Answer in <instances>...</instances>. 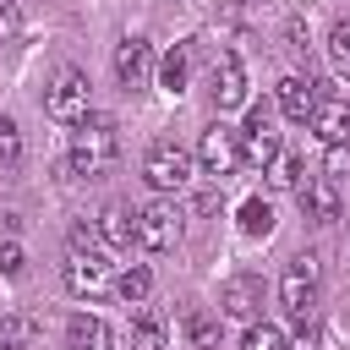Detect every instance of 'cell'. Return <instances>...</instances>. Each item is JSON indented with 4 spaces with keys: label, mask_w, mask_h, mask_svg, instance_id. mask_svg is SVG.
I'll use <instances>...</instances> for the list:
<instances>
[{
    "label": "cell",
    "mask_w": 350,
    "mask_h": 350,
    "mask_svg": "<svg viewBox=\"0 0 350 350\" xmlns=\"http://www.w3.org/2000/svg\"><path fill=\"white\" fill-rule=\"evenodd\" d=\"M120 153V126L109 115H82L77 120V137H71V153H66V170L71 175H104Z\"/></svg>",
    "instance_id": "6da1fadb"
},
{
    "label": "cell",
    "mask_w": 350,
    "mask_h": 350,
    "mask_svg": "<svg viewBox=\"0 0 350 350\" xmlns=\"http://www.w3.org/2000/svg\"><path fill=\"white\" fill-rule=\"evenodd\" d=\"M44 115L77 126V120L88 115V77L71 71V66H60V71L49 77V88H44Z\"/></svg>",
    "instance_id": "7a4b0ae2"
},
{
    "label": "cell",
    "mask_w": 350,
    "mask_h": 350,
    "mask_svg": "<svg viewBox=\"0 0 350 350\" xmlns=\"http://www.w3.org/2000/svg\"><path fill=\"white\" fill-rule=\"evenodd\" d=\"M279 301H284V312L295 317V323H306L312 312H317V257H290V268H284V279H279Z\"/></svg>",
    "instance_id": "3957f363"
},
{
    "label": "cell",
    "mask_w": 350,
    "mask_h": 350,
    "mask_svg": "<svg viewBox=\"0 0 350 350\" xmlns=\"http://www.w3.org/2000/svg\"><path fill=\"white\" fill-rule=\"evenodd\" d=\"M273 159H279L273 109H268V104H252V115H246V131H241V164H246V170H268Z\"/></svg>",
    "instance_id": "277c9868"
},
{
    "label": "cell",
    "mask_w": 350,
    "mask_h": 350,
    "mask_svg": "<svg viewBox=\"0 0 350 350\" xmlns=\"http://www.w3.org/2000/svg\"><path fill=\"white\" fill-rule=\"evenodd\" d=\"M142 180H148L153 191H180V186L191 180V153L175 148V142H153L148 159H142Z\"/></svg>",
    "instance_id": "5b68a950"
},
{
    "label": "cell",
    "mask_w": 350,
    "mask_h": 350,
    "mask_svg": "<svg viewBox=\"0 0 350 350\" xmlns=\"http://www.w3.org/2000/svg\"><path fill=\"white\" fill-rule=\"evenodd\" d=\"M137 246H142V252H175V246H180V213H175L170 202L137 208Z\"/></svg>",
    "instance_id": "8992f818"
},
{
    "label": "cell",
    "mask_w": 350,
    "mask_h": 350,
    "mask_svg": "<svg viewBox=\"0 0 350 350\" xmlns=\"http://www.w3.org/2000/svg\"><path fill=\"white\" fill-rule=\"evenodd\" d=\"M197 159H202L208 175H230V170L241 164V131L224 126V120H213V126L202 131V142H197Z\"/></svg>",
    "instance_id": "52a82bcc"
},
{
    "label": "cell",
    "mask_w": 350,
    "mask_h": 350,
    "mask_svg": "<svg viewBox=\"0 0 350 350\" xmlns=\"http://www.w3.org/2000/svg\"><path fill=\"white\" fill-rule=\"evenodd\" d=\"M219 317L257 323V317H262V279H257V273H235V279H224V290H219Z\"/></svg>",
    "instance_id": "ba28073f"
},
{
    "label": "cell",
    "mask_w": 350,
    "mask_h": 350,
    "mask_svg": "<svg viewBox=\"0 0 350 350\" xmlns=\"http://www.w3.org/2000/svg\"><path fill=\"white\" fill-rule=\"evenodd\" d=\"M115 77H120V88H142L153 77V44L142 33H126L115 44Z\"/></svg>",
    "instance_id": "9c48e42d"
},
{
    "label": "cell",
    "mask_w": 350,
    "mask_h": 350,
    "mask_svg": "<svg viewBox=\"0 0 350 350\" xmlns=\"http://www.w3.org/2000/svg\"><path fill=\"white\" fill-rule=\"evenodd\" d=\"M60 279H66L71 295H98L109 284V262H104V252H71L66 268H60Z\"/></svg>",
    "instance_id": "30bf717a"
},
{
    "label": "cell",
    "mask_w": 350,
    "mask_h": 350,
    "mask_svg": "<svg viewBox=\"0 0 350 350\" xmlns=\"http://www.w3.org/2000/svg\"><path fill=\"white\" fill-rule=\"evenodd\" d=\"M208 93H213L219 115L246 104V93H252V88H246V66H241V55H219V60H213V88H208Z\"/></svg>",
    "instance_id": "8fae6325"
},
{
    "label": "cell",
    "mask_w": 350,
    "mask_h": 350,
    "mask_svg": "<svg viewBox=\"0 0 350 350\" xmlns=\"http://www.w3.org/2000/svg\"><path fill=\"white\" fill-rule=\"evenodd\" d=\"M295 197H301V213H306L312 224H334V219H339V180L312 175V180L295 186Z\"/></svg>",
    "instance_id": "7c38bea8"
},
{
    "label": "cell",
    "mask_w": 350,
    "mask_h": 350,
    "mask_svg": "<svg viewBox=\"0 0 350 350\" xmlns=\"http://www.w3.org/2000/svg\"><path fill=\"white\" fill-rule=\"evenodd\" d=\"M306 126L317 131L323 148H345V142H350V104H339V98H317V109H312Z\"/></svg>",
    "instance_id": "4fadbf2b"
},
{
    "label": "cell",
    "mask_w": 350,
    "mask_h": 350,
    "mask_svg": "<svg viewBox=\"0 0 350 350\" xmlns=\"http://www.w3.org/2000/svg\"><path fill=\"white\" fill-rule=\"evenodd\" d=\"M66 350H115V334H109V323H104V317L77 312V317L66 323Z\"/></svg>",
    "instance_id": "5bb4252c"
},
{
    "label": "cell",
    "mask_w": 350,
    "mask_h": 350,
    "mask_svg": "<svg viewBox=\"0 0 350 350\" xmlns=\"http://www.w3.org/2000/svg\"><path fill=\"white\" fill-rule=\"evenodd\" d=\"M131 350H170V317L159 306H137V317H131Z\"/></svg>",
    "instance_id": "9a60e30c"
},
{
    "label": "cell",
    "mask_w": 350,
    "mask_h": 350,
    "mask_svg": "<svg viewBox=\"0 0 350 350\" xmlns=\"http://www.w3.org/2000/svg\"><path fill=\"white\" fill-rule=\"evenodd\" d=\"M317 98H323V93H317V82H306V77H284V82H279V109H284L290 120H301V126L312 120Z\"/></svg>",
    "instance_id": "2e32d148"
},
{
    "label": "cell",
    "mask_w": 350,
    "mask_h": 350,
    "mask_svg": "<svg viewBox=\"0 0 350 350\" xmlns=\"http://www.w3.org/2000/svg\"><path fill=\"white\" fill-rule=\"evenodd\" d=\"M98 235H104V246L126 252V246L137 241V208H126V202H109V208L98 213Z\"/></svg>",
    "instance_id": "e0dca14e"
},
{
    "label": "cell",
    "mask_w": 350,
    "mask_h": 350,
    "mask_svg": "<svg viewBox=\"0 0 350 350\" xmlns=\"http://www.w3.org/2000/svg\"><path fill=\"white\" fill-rule=\"evenodd\" d=\"M191 82V44H175V49H164V60H159V88L164 93H180Z\"/></svg>",
    "instance_id": "ac0fdd59"
},
{
    "label": "cell",
    "mask_w": 350,
    "mask_h": 350,
    "mask_svg": "<svg viewBox=\"0 0 350 350\" xmlns=\"http://www.w3.org/2000/svg\"><path fill=\"white\" fill-rule=\"evenodd\" d=\"M148 290H153V273H148V262H131V268L115 279V295H120L126 306H142V301H148Z\"/></svg>",
    "instance_id": "d6986e66"
},
{
    "label": "cell",
    "mask_w": 350,
    "mask_h": 350,
    "mask_svg": "<svg viewBox=\"0 0 350 350\" xmlns=\"http://www.w3.org/2000/svg\"><path fill=\"white\" fill-rule=\"evenodd\" d=\"M241 230H246L252 241L268 235V230H273V202H268V197H246V202H241Z\"/></svg>",
    "instance_id": "ffe728a7"
},
{
    "label": "cell",
    "mask_w": 350,
    "mask_h": 350,
    "mask_svg": "<svg viewBox=\"0 0 350 350\" xmlns=\"http://www.w3.org/2000/svg\"><path fill=\"white\" fill-rule=\"evenodd\" d=\"M38 328H44L38 317H0V345L5 350H22V345L38 339Z\"/></svg>",
    "instance_id": "44dd1931"
},
{
    "label": "cell",
    "mask_w": 350,
    "mask_h": 350,
    "mask_svg": "<svg viewBox=\"0 0 350 350\" xmlns=\"http://www.w3.org/2000/svg\"><path fill=\"white\" fill-rule=\"evenodd\" d=\"M241 350H290V339H284V328H273V323H246V339H241Z\"/></svg>",
    "instance_id": "7402d4cb"
},
{
    "label": "cell",
    "mask_w": 350,
    "mask_h": 350,
    "mask_svg": "<svg viewBox=\"0 0 350 350\" xmlns=\"http://www.w3.org/2000/svg\"><path fill=\"white\" fill-rule=\"evenodd\" d=\"M262 175H268V186H279V191H295V186H301V159H295V153H279V159H273Z\"/></svg>",
    "instance_id": "603a6c76"
},
{
    "label": "cell",
    "mask_w": 350,
    "mask_h": 350,
    "mask_svg": "<svg viewBox=\"0 0 350 350\" xmlns=\"http://www.w3.org/2000/svg\"><path fill=\"white\" fill-rule=\"evenodd\" d=\"M16 164H22V131H16V120L0 115V175H11Z\"/></svg>",
    "instance_id": "cb8c5ba5"
},
{
    "label": "cell",
    "mask_w": 350,
    "mask_h": 350,
    "mask_svg": "<svg viewBox=\"0 0 350 350\" xmlns=\"http://www.w3.org/2000/svg\"><path fill=\"white\" fill-rule=\"evenodd\" d=\"M186 334H191V345L208 350V345H219V317H213V312H191V317H186Z\"/></svg>",
    "instance_id": "d4e9b609"
},
{
    "label": "cell",
    "mask_w": 350,
    "mask_h": 350,
    "mask_svg": "<svg viewBox=\"0 0 350 350\" xmlns=\"http://www.w3.org/2000/svg\"><path fill=\"white\" fill-rule=\"evenodd\" d=\"M328 60H334L339 71H350V22H334V27H328Z\"/></svg>",
    "instance_id": "484cf974"
},
{
    "label": "cell",
    "mask_w": 350,
    "mask_h": 350,
    "mask_svg": "<svg viewBox=\"0 0 350 350\" xmlns=\"http://www.w3.org/2000/svg\"><path fill=\"white\" fill-rule=\"evenodd\" d=\"M71 252H104L98 224H71Z\"/></svg>",
    "instance_id": "4316f807"
},
{
    "label": "cell",
    "mask_w": 350,
    "mask_h": 350,
    "mask_svg": "<svg viewBox=\"0 0 350 350\" xmlns=\"http://www.w3.org/2000/svg\"><path fill=\"white\" fill-rule=\"evenodd\" d=\"M22 268H27V252H22L16 241H0V273H11V279H16Z\"/></svg>",
    "instance_id": "83f0119b"
},
{
    "label": "cell",
    "mask_w": 350,
    "mask_h": 350,
    "mask_svg": "<svg viewBox=\"0 0 350 350\" xmlns=\"http://www.w3.org/2000/svg\"><path fill=\"white\" fill-rule=\"evenodd\" d=\"M295 350H317V328H312V317L301 323V339H295Z\"/></svg>",
    "instance_id": "f1b7e54d"
},
{
    "label": "cell",
    "mask_w": 350,
    "mask_h": 350,
    "mask_svg": "<svg viewBox=\"0 0 350 350\" xmlns=\"http://www.w3.org/2000/svg\"><path fill=\"white\" fill-rule=\"evenodd\" d=\"M0 350H5V345H0Z\"/></svg>",
    "instance_id": "f546056e"
}]
</instances>
